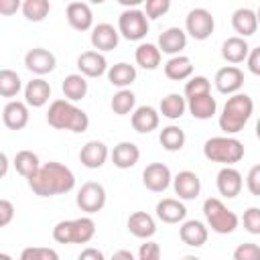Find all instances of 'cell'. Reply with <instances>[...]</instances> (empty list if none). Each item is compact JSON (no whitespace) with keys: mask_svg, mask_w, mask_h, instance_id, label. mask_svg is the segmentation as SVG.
I'll return each instance as SVG.
<instances>
[{"mask_svg":"<svg viewBox=\"0 0 260 260\" xmlns=\"http://www.w3.org/2000/svg\"><path fill=\"white\" fill-rule=\"evenodd\" d=\"M156 217L165 223H179L185 221L187 217V207L183 205L181 199H173V197H165L156 203Z\"/></svg>","mask_w":260,"mask_h":260,"instance_id":"22","label":"cell"},{"mask_svg":"<svg viewBox=\"0 0 260 260\" xmlns=\"http://www.w3.org/2000/svg\"><path fill=\"white\" fill-rule=\"evenodd\" d=\"M51 12L49 0H24L22 2V14L30 22H43Z\"/></svg>","mask_w":260,"mask_h":260,"instance_id":"38","label":"cell"},{"mask_svg":"<svg viewBox=\"0 0 260 260\" xmlns=\"http://www.w3.org/2000/svg\"><path fill=\"white\" fill-rule=\"evenodd\" d=\"M256 16H258V24H260V8L256 10Z\"/></svg>","mask_w":260,"mask_h":260,"instance_id":"56","label":"cell"},{"mask_svg":"<svg viewBox=\"0 0 260 260\" xmlns=\"http://www.w3.org/2000/svg\"><path fill=\"white\" fill-rule=\"evenodd\" d=\"M51 98V85L43 77H35L24 85V102L32 108H43Z\"/></svg>","mask_w":260,"mask_h":260,"instance_id":"26","label":"cell"},{"mask_svg":"<svg viewBox=\"0 0 260 260\" xmlns=\"http://www.w3.org/2000/svg\"><path fill=\"white\" fill-rule=\"evenodd\" d=\"M150 20L140 8H126L118 16V32L126 41H142L148 35Z\"/></svg>","mask_w":260,"mask_h":260,"instance_id":"7","label":"cell"},{"mask_svg":"<svg viewBox=\"0 0 260 260\" xmlns=\"http://www.w3.org/2000/svg\"><path fill=\"white\" fill-rule=\"evenodd\" d=\"M108 81L120 89H128V85H132L136 81V67L120 61L108 69Z\"/></svg>","mask_w":260,"mask_h":260,"instance_id":"31","label":"cell"},{"mask_svg":"<svg viewBox=\"0 0 260 260\" xmlns=\"http://www.w3.org/2000/svg\"><path fill=\"white\" fill-rule=\"evenodd\" d=\"M75 203L85 213H98V211H102L104 205H106V189H104V185L98 183V181L83 183L81 189L77 191Z\"/></svg>","mask_w":260,"mask_h":260,"instance_id":"9","label":"cell"},{"mask_svg":"<svg viewBox=\"0 0 260 260\" xmlns=\"http://www.w3.org/2000/svg\"><path fill=\"white\" fill-rule=\"evenodd\" d=\"M95 236V221L89 215L63 219L53 228V240L57 244H87Z\"/></svg>","mask_w":260,"mask_h":260,"instance_id":"5","label":"cell"},{"mask_svg":"<svg viewBox=\"0 0 260 260\" xmlns=\"http://www.w3.org/2000/svg\"><path fill=\"white\" fill-rule=\"evenodd\" d=\"M28 187L39 197L63 195L75 187V175L67 165L49 160V162L41 165V169L28 179Z\"/></svg>","mask_w":260,"mask_h":260,"instance_id":"1","label":"cell"},{"mask_svg":"<svg viewBox=\"0 0 260 260\" xmlns=\"http://www.w3.org/2000/svg\"><path fill=\"white\" fill-rule=\"evenodd\" d=\"M187 110V98L181 93H169L160 100L158 112L169 120H179Z\"/></svg>","mask_w":260,"mask_h":260,"instance_id":"34","label":"cell"},{"mask_svg":"<svg viewBox=\"0 0 260 260\" xmlns=\"http://www.w3.org/2000/svg\"><path fill=\"white\" fill-rule=\"evenodd\" d=\"M156 47L160 49V53H167L171 57H177L187 47V32L183 28H179V26H169L167 30H162L158 35Z\"/></svg>","mask_w":260,"mask_h":260,"instance_id":"18","label":"cell"},{"mask_svg":"<svg viewBox=\"0 0 260 260\" xmlns=\"http://www.w3.org/2000/svg\"><path fill=\"white\" fill-rule=\"evenodd\" d=\"M0 260H12V256L6 254V252H2V254H0Z\"/></svg>","mask_w":260,"mask_h":260,"instance_id":"53","label":"cell"},{"mask_svg":"<svg viewBox=\"0 0 260 260\" xmlns=\"http://www.w3.org/2000/svg\"><path fill=\"white\" fill-rule=\"evenodd\" d=\"M65 14H67V22L71 28L79 32L93 28V12L87 2H69Z\"/></svg>","mask_w":260,"mask_h":260,"instance_id":"17","label":"cell"},{"mask_svg":"<svg viewBox=\"0 0 260 260\" xmlns=\"http://www.w3.org/2000/svg\"><path fill=\"white\" fill-rule=\"evenodd\" d=\"M203 215H205V221L211 228V232L221 234V236L232 234L240 223L238 215L217 197H209L203 201Z\"/></svg>","mask_w":260,"mask_h":260,"instance_id":"6","label":"cell"},{"mask_svg":"<svg viewBox=\"0 0 260 260\" xmlns=\"http://www.w3.org/2000/svg\"><path fill=\"white\" fill-rule=\"evenodd\" d=\"M47 122L55 130L85 132L89 128V116L69 100H53L47 112Z\"/></svg>","mask_w":260,"mask_h":260,"instance_id":"2","label":"cell"},{"mask_svg":"<svg viewBox=\"0 0 260 260\" xmlns=\"http://www.w3.org/2000/svg\"><path fill=\"white\" fill-rule=\"evenodd\" d=\"M246 187H248V191H250L254 197H260V162L254 165V167L248 171Z\"/></svg>","mask_w":260,"mask_h":260,"instance_id":"46","label":"cell"},{"mask_svg":"<svg viewBox=\"0 0 260 260\" xmlns=\"http://www.w3.org/2000/svg\"><path fill=\"white\" fill-rule=\"evenodd\" d=\"M213 28H215V20L207 8L189 10V14L185 18V32L189 37H193L195 41H205L211 37Z\"/></svg>","mask_w":260,"mask_h":260,"instance_id":"8","label":"cell"},{"mask_svg":"<svg viewBox=\"0 0 260 260\" xmlns=\"http://www.w3.org/2000/svg\"><path fill=\"white\" fill-rule=\"evenodd\" d=\"M234 260H260V246L254 242H244L236 246Z\"/></svg>","mask_w":260,"mask_h":260,"instance_id":"43","label":"cell"},{"mask_svg":"<svg viewBox=\"0 0 260 260\" xmlns=\"http://www.w3.org/2000/svg\"><path fill=\"white\" fill-rule=\"evenodd\" d=\"M77 69L83 77H100L108 73V61L100 51H83L77 57Z\"/></svg>","mask_w":260,"mask_h":260,"instance_id":"19","label":"cell"},{"mask_svg":"<svg viewBox=\"0 0 260 260\" xmlns=\"http://www.w3.org/2000/svg\"><path fill=\"white\" fill-rule=\"evenodd\" d=\"M203 154L211 162H221L223 167H234L244 158V144L234 136H213L203 144Z\"/></svg>","mask_w":260,"mask_h":260,"instance_id":"4","label":"cell"},{"mask_svg":"<svg viewBox=\"0 0 260 260\" xmlns=\"http://www.w3.org/2000/svg\"><path fill=\"white\" fill-rule=\"evenodd\" d=\"M252 112H254V102L248 93L230 95L219 114V130L225 136L242 132L244 126L248 124V120L252 118Z\"/></svg>","mask_w":260,"mask_h":260,"instance_id":"3","label":"cell"},{"mask_svg":"<svg viewBox=\"0 0 260 260\" xmlns=\"http://www.w3.org/2000/svg\"><path fill=\"white\" fill-rule=\"evenodd\" d=\"M165 75L173 81H183V79H191L193 75V63L187 55H177L171 57L165 63Z\"/></svg>","mask_w":260,"mask_h":260,"instance_id":"30","label":"cell"},{"mask_svg":"<svg viewBox=\"0 0 260 260\" xmlns=\"http://www.w3.org/2000/svg\"><path fill=\"white\" fill-rule=\"evenodd\" d=\"M181 260H199V258H197V256H193V254H187V256H183Z\"/></svg>","mask_w":260,"mask_h":260,"instance_id":"54","label":"cell"},{"mask_svg":"<svg viewBox=\"0 0 260 260\" xmlns=\"http://www.w3.org/2000/svg\"><path fill=\"white\" fill-rule=\"evenodd\" d=\"M110 156H112V162H114V167H118V169H132L138 160H140V148L134 144V142H128V140H124V142H118L116 146H114V150L110 152Z\"/></svg>","mask_w":260,"mask_h":260,"instance_id":"25","label":"cell"},{"mask_svg":"<svg viewBox=\"0 0 260 260\" xmlns=\"http://www.w3.org/2000/svg\"><path fill=\"white\" fill-rule=\"evenodd\" d=\"M91 47L100 53H106V51H114L120 43V32L118 28H114V24L110 22H100L91 28Z\"/></svg>","mask_w":260,"mask_h":260,"instance_id":"13","label":"cell"},{"mask_svg":"<svg viewBox=\"0 0 260 260\" xmlns=\"http://www.w3.org/2000/svg\"><path fill=\"white\" fill-rule=\"evenodd\" d=\"M55 65H57L55 55H53L51 51L43 49V47H35V49H30V51H26V55H24V67H26L30 73L39 75V77L51 73V71L55 69Z\"/></svg>","mask_w":260,"mask_h":260,"instance_id":"12","label":"cell"},{"mask_svg":"<svg viewBox=\"0 0 260 260\" xmlns=\"http://www.w3.org/2000/svg\"><path fill=\"white\" fill-rule=\"evenodd\" d=\"M203 93H211V81L205 75H193L187 83H185V98H197Z\"/></svg>","mask_w":260,"mask_h":260,"instance_id":"40","label":"cell"},{"mask_svg":"<svg viewBox=\"0 0 260 260\" xmlns=\"http://www.w3.org/2000/svg\"><path fill=\"white\" fill-rule=\"evenodd\" d=\"M22 89V79L16 71L4 67L0 69V95L2 98H14Z\"/></svg>","mask_w":260,"mask_h":260,"instance_id":"37","label":"cell"},{"mask_svg":"<svg viewBox=\"0 0 260 260\" xmlns=\"http://www.w3.org/2000/svg\"><path fill=\"white\" fill-rule=\"evenodd\" d=\"M142 183L148 191L152 193H162L169 189V185L173 183V175L171 169L165 162H150L146 165V169L142 171Z\"/></svg>","mask_w":260,"mask_h":260,"instance_id":"10","label":"cell"},{"mask_svg":"<svg viewBox=\"0 0 260 260\" xmlns=\"http://www.w3.org/2000/svg\"><path fill=\"white\" fill-rule=\"evenodd\" d=\"M187 110L195 120H209L217 112V102L211 93H203V95L187 100Z\"/></svg>","mask_w":260,"mask_h":260,"instance_id":"29","label":"cell"},{"mask_svg":"<svg viewBox=\"0 0 260 260\" xmlns=\"http://www.w3.org/2000/svg\"><path fill=\"white\" fill-rule=\"evenodd\" d=\"M61 89H63L65 100L75 104V102H79V100H83L87 95V81H85V77L81 73H71V75H67L63 79Z\"/></svg>","mask_w":260,"mask_h":260,"instance_id":"33","label":"cell"},{"mask_svg":"<svg viewBox=\"0 0 260 260\" xmlns=\"http://www.w3.org/2000/svg\"><path fill=\"white\" fill-rule=\"evenodd\" d=\"M207 225L199 219H185L179 228V238L183 240V244L191 246V248H201L207 242Z\"/></svg>","mask_w":260,"mask_h":260,"instance_id":"21","label":"cell"},{"mask_svg":"<svg viewBox=\"0 0 260 260\" xmlns=\"http://www.w3.org/2000/svg\"><path fill=\"white\" fill-rule=\"evenodd\" d=\"M77 260H106V256H104V252L102 250H98V248H85V250H81V254L77 256Z\"/></svg>","mask_w":260,"mask_h":260,"instance_id":"50","label":"cell"},{"mask_svg":"<svg viewBox=\"0 0 260 260\" xmlns=\"http://www.w3.org/2000/svg\"><path fill=\"white\" fill-rule=\"evenodd\" d=\"M0 160H2V177H6V173H8V154L2 152L0 154Z\"/></svg>","mask_w":260,"mask_h":260,"instance_id":"52","label":"cell"},{"mask_svg":"<svg viewBox=\"0 0 260 260\" xmlns=\"http://www.w3.org/2000/svg\"><path fill=\"white\" fill-rule=\"evenodd\" d=\"M110 260H136V258H134V254L130 250H118V252L112 254Z\"/></svg>","mask_w":260,"mask_h":260,"instance_id":"51","label":"cell"},{"mask_svg":"<svg viewBox=\"0 0 260 260\" xmlns=\"http://www.w3.org/2000/svg\"><path fill=\"white\" fill-rule=\"evenodd\" d=\"M248 55H250V47H248L246 39H242V37H230L221 45V57H223V61H228L232 65L246 61Z\"/></svg>","mask_w":260,"mask_h":260,"instance_id":"28","label":"cell"},{"mask_svg":"<svg viewBox=\"0 0 260 260\" xmlns=\"http://www.w3.org/2000/svg\"><path fill=\"white\" fill-rule=\"evenodd\" d=\"M134 59H136V63H138L142 69L152 71V69H156V67L160 65L162 53H160V49H158L156 45H152V43H140V45L136 47Z\"/></svg>","mask_w":260,"mask_h":260,"instance_id":"32","label":"cell"},{"mask_svg":"<svg viewBox=\"0 0 260 260\" xmlns=\"http://www.w3.org/2000/svg\"><path fill=\"white\" fill-rule=\"evenodd\" d=\"M242 221H244V228L248 234L258 236L260 234V207H248L244 211Z\"/></svg>","mask_w":260,"mask_h":260,"instance_id":"44","label":"cell"},{"mask_svg":"<svg viewBox=\"0 0 260 260\" xmlns=\"http://www.w3.org/2000/svg\"><path fill=\"white\" fill-rule=\"evenodd\" d=\"M213 83L219 93H225V95L240 93V89L244 85V71L236 65H225V67L217 69Z\"/></svg>","mask_w":260,"mask_h":260,"instance_id":"11","label":"cell"},{"mask_svg":"<svg viewBox=\"0 0 260 260\" xmlns=\"http://www.w3.org/2000/svg\"><path fill=\"white\" fill-rule=\"evenodd\" d=\"M158 142H160V146H162L165 150L177 152V150H181V148L185 146V132H183L181 126L169 124V126H165V128L160 130Z\"/></svg>","mask_w":260,"mask_h":260,"instance_id":"35","label":"cell"},{"mask_svg":"<svg viewBox=\"0 0 260 260\" xmlns=\"http://www.w3.org/2000/svg\"><path fill=\"white\" fill-rule=\"evenodd\" d=\"M128 232L134 236V238H140V240H148L156 234V221L150 213L146 211H134L130 213L128 217Z\"/></svg>","mask_w":260,"mask_h":260,"instance_id":"23","label":"cell"},{"mask_svg":"<svg viewBox=\"0 0 260 260\" xmlns=\"http://www.w3.org/2000/svg\"><path fill=\"white\" fill-rule=\"evenodd\" d=\"M14 169L18 175H22L28 181L41 169V160H39L37 152H32V150H18L14 154Z\"/></svg>","mask_w":260,"mask_h":260,"instance_id":"36","label":"cell"},{"mask_svg":"<svg viewBox=\"0 0 260 260\" xmlns=\"http://www.w3.org/2000/svg\"><path fill=\"white\" fill-rule=\"evenodd\" d=\"M215 185H217V191H219L221 197L234 199V197L240 195L242 185H244L242 173H240L238 169H234V167H223V169H219V173H217Z\"/></svg>","mask_w":260,"mask_h":260,"instance_id":"16","label":"cell"},{"mask_svg":"<svg viewBox=\"0 0 260 260\" xmlns=\"http://www.w3.org/2000/svg\"><path fill=\"white\" fill-rule=\"evenodd\" d=\"M14 217V205L8 199H0V225L6 228Z\"/></svg>","mask_w":260,"mask_h":260,"instance_id":"47","label":"cell"},{"mask_svg":"<svg viewBox=\"0 0 260 260\" xmlns=\"http://www.w3.org/2000/svg\"><path fill=\"white\" fill-rule=\"evenodd\" d=\"M232 26L238 32V37H252L258 30V16L252 8H238L232 14Z\"/></svg>","mask_w":260,"mask_h":260,"instance_id":"27","label":"cell"},{"mask_svg":"<svg viewBox=\"0 0 260 260\" xmlns=\"http://www.w3.org/2000/svg\"><path fill=\"white\" fill-rule=\"evenodd\" d=\"M256 138L260 140V118H258V122H256Z\"/></svg>","mask_w":260,"mask_h":260,"instance_id":"55","label":"cell"},{"mask_svg":"<svg viewBox=\"0 0 260 260\" xmlns=\"http://www.w3.org/2000/svg\"><path fill=\"white\" fill-rule=\"evenodd\" d=\"M246 63H248V71H250L252 75H258V77H260V45L250 51Z\"/></svg>","mask_w":260,"mask_h":260,"instance_id":"48","label":"cell"},{"mask_svg":"<svg viewBox=\"0 0 260 260\" xmlns=\"http://www.w3.org/2000/svg\"><path fill=\"white\" fill-rule=\"evenodd\" d=\"M2 122L8 130H22L28 124V104L10 100L2 110Z\"/></svg>","mask_w":260,"mask_h":260,"instance_id":"20","label":"cell"},{"mask_svg":"<svg viewBox=\"0 0 260 260\" xmlns=\"http://www.w3.org/2000/svg\"><path fill=\"white\" fill-rule=\"evenodd\" d=\"M171 8V0H146L144 2V14L148 20H156L162 14H167Z\"/></svg>","mask_w":260,"mask_h":260,"instance_id":"42","label":"cell"},{"mask_svg":"<svg viewBox=\"0 0 260 260\" xmlns=\"http://www.w3.org/2000/svg\"><path fill=\"white\" fill-rule=\"evenodd\" d=\"M158 122H160V114L152 106H138L132 112V128L138 134H148V132L156 130Z\"/></svg>","mask_w":260,"mask_h":260,"instance_id":"24","label":"cell"},{"mask_svg":"<svg viewBox=\"0 0 260 260\" xmlns=\"http://www.w3.org/2000/svg\"><path fill=\"white\" fill-rule=\"evenodd\" d=\"M110 156V150L106 146V142L102 140H87L81 150H79V162L85 167V169H100L106 165Z\"/></svg>","mask_w":260,"mask_h":260,"instance_id":"15","label":"cell"},{"mask_svg":"<svg viewBox=\"0 0 260 260\" xmlns=\"http://www.w3.org/2000/svg\"><path fill=\"white\" fill-rule=\"evenodd\" d=\"M110 106H112V112H114L116 116H126V114H130V112L134 110V106H136V95H134L130 89H118V91L112 95Z\"/></svg>","mask_w":260,"mask_h":260,"instance_id":"39","label":"cell"},{"mask_svg":"<svg viewBox=\"0 0 260 260\" xmlns=\"http://www.w3.org/2000/svg\"><path fill=\"white\" fill-rule=\"evenodd\" d=\"M18 8L22 10V4H20L18 0H0V14L10 16V14H14Z\"/></svg>","mask_w":260,"mask_h":260,"instance_id":"49","label":"cell"},{"mask_svg":"<svg viewBox=\"0 0 260 260\" xmlns=\"http://www.w3.org/2000/svg\"><path fill=\"white\" fill-rule=\"evenodd\" d=\"M173 189L179 195V199H185V201L197 199L201 193V179L193 171H179L173 177Z\"/></svg>","mask_w":260,"mask_h":260,"instance_id":"14","label":"cell"},{"mask_svg":"<svg viewBox=\"0 0 260 260\" xmlns=\"http://www.w3.org/2000/svg\"><path fill=\"white\" fill-rule=\"evenodd\" d=\"M20 260H59L57 250L43 248V246H30L20 252Z\"/></svg>","mask_w":260,"mask_h":260,"instance_id":"41","label":"cell"},{"mask_svg":"<svg viewBox=\"0 0 260 260\" xmlns=\"http://www.w3.org/2000/svg\"><path fill=\"white\" fill-rule=\"evenodd\" d=\"M138 260H160V246L152 240H146L138 248Z\"/></svg>","mask_w":260,"mask_h":260,"instance_id":"45","label":"cell"}]
</instances>
